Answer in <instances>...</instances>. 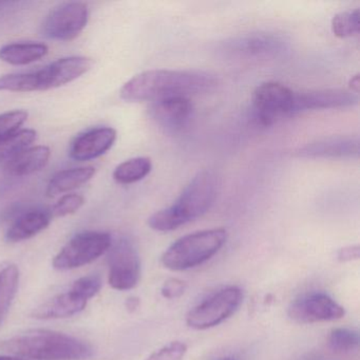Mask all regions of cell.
I'll return each instance as SVG.
<instances>
[{
    "label": "cell",
    "instance_id": "cell-1",
    "mask_svg": "<svg viewBox=\"0 0 360 360\" xmlns=\"http://www.w3.org/2000/svg\"><path fill=\"white\" fill-rule=\"evenodd\" d=\"M216 75L199 70H149L132 77L122 87V100L129 103L188 98L212 91L216 88Z\"/></svg>",
    "mask_w": 360,
    "mask_h": 360
},
{
    "label": "cell",
    "instance_id": "cell-2",
    "mask_svg": "<svg viewBox=\"0 0 360 360\" xmlns=\"http://www.w3.org/2000/svg\"><path fill=\"white\" fill-rule=\"evenodd\" d=\"M0 349L27 360H86L94 349L85 341L50 330H30L0 343Z\"/></svg>",
    "mask_w": 360,
    "mask_h": 360
},
{
    "label": "cell",
    "instance_id": "cell-3",
    "mask_svg": "<svg viewBox=\"0 0 360 360\" xmlns=\"http://www.w3.org/2000/svg\"><path fill=\"white\" fill-rule=\"evenodd\" d=\"M219 180L210 170L200 172L185 187L174 205L153 214L148 225L153 231L168 233L204 216L214 205Z\"/></svg>",
    "mask_w": 360,
    "mask_h": 360
},
{
    "label": "cell",
    "instance_id": "cell-4",
    "mask_svg": "<svg viewBox=\"0 0 360 360\" xmlns=\"http://www.w3.org/2000/svg\"><path fill=\"white\" fill-rule=\"evenodd\" d=\"M224 229H205L176 240L162 256V264L170 271L193 269L214 256L226 243Z\"/></svg>",
    "mask_w": 360,
    "mask_h": 360
},
{
    "label": "cell",
    "instance_id": "cell-5",
    "mask_svg": "<svg viewBox=\"0 0 360 360\" xmlns=\"http://www.w3.org/2000/svg\"><path fill=\"white\" fill-rule=\"evenodd\" d=\"M243 302V292L238 286H227L208 297L187 314L186 323L193 330H208L229 319Z\"/></svg>",
    "mask_w": 360,
    "mask_h": 360
},
{
    "label": "cell",
    "instance_id": "cell-6",
    "mask_svg": "<svg viewBox=\"0 0 360 360\" xmlns=\"http://www.w3.org/2000/svg\"><path fill=\"white\" fill-rule=\"evenodd\" d=\"M112 245L111 236L102 231H84L72 238L53 259V267L69 271L94 262Z\"/></svg>",
    "mask_w": 360,
    "mask_h": 360
},
{
    "label": "cell",
    "instance_id": "cell-7",
    "mask_svg": "<svg viewBox=\"0 0 360 360\" xmlns=\"http://www.w3.org/2000/svg\"><path fill=\"white\" fill-rule=\"evenodd\" d=\"M290 49L285 37L277 33L256 32L240 35L223 44L221 51L240 60H266L283 56Z\"/></svg>",
    "mask_w": 360,
    "mask_h": 360
},
{
    "label": "cell",
    "instance_id": "cell-8",
    "mask_svg": "<svg viewBox=\"0 0 360 360\" xmlns=\"http://www.w3.org/2000/svg\"><path fill=\"white\" fill-rule=\"evenodd\" d=\"M294 94L290 88L275 82L258 86L252 96V106L259 123L271 126L282 117L292 115Z\"/></svg>",
    "mask_w": 360,
    "mask_h": 360
},
{
    "label": "cell",
    "instance_id": "cell-9",
    "mask_svg": "<svg viewBox=\"0 0 360 360\" xmlns=\"http://www.w3.org/2000/svg\"><path fill=\"white\" fill-rule=\"evenodd\" d=\"M88 16L85 4H63L46 16L41 31L46 37L54 41H72L87 26Z\"/></svg>",
    "mask_w": 360,
    "mask_h": 360
},
{
    "label": "cell",
    "instance_id": "cell-10",
    "mask_svg": "<svg viewBox=\"0 0 360 360\" xmlns=\"http://www.w3.org/2000/svg\"><path fill=\"white\" fill-rule=\"evenodd\" d=\"M345 311L337 301L326 292L303 295L290 303L288 315L296 323L334 321L341 319Z\"/></svg>",
    "mask_w": 360,
    "mask_h": 360
},
{
    "label": "cell",
    "instance_id": "cell-11",
    "mask_svg": "<svg viewBox=\"0 0 360 360\" xmlns=\"http://www.w3.org/2000/svg\"><path fill=\"white\" fill-rule=\"evenodd\" d=\"M141 278V261L134 244L121 239L111 250L108 281L117 290H129L138 285Z\"/></svg>",
    "mask_w": 360,
    "mask_h": 360
},
{
    "label": "cell",
    "instance_id": "cell-12",
    "mask_svg": "<svg viewBox=\"0 0 360 360\" xmlns=\"http://www.w3.org/2000/svg\"><path fill=\"white\" fill-rule=\"evenodd\" d=\"M94 66V60L84 56L60 58L49 66L37 71L39 91L62 87L87 73Z\"/></svg>",
    "mask_w": 360,
    "mask_h": 360
},
{
    "label": "cell",
    "instance_id": "cell-13",
    "mask_svg": "<svg viewBox=\"0 0 360 360\" xmlns=\"http://www.w3.org/2000/svg\"><path fill=\"white\" fill-rule=\"evenodd\" d=\"M193 107L188 98H170L155 101L149 107V115L165 131H182L193 117Z\"/></svg>",
    "mask_w": 360,
    "mask_h": 360
},
{
    "label": "cell",
    "instance_id": "cell-14",
    "mask_svg": "<svg viewBox=\"0 0 360 360\" xmlns=\"http://www.w3.org/2000/svg\"><path fill=\"white\" fill-rule=\"evenodd\" d=\"M357 94L342 89L314 90L294 94L292 115L307 110L347 108L357 104Z\"/></svg>",
    "mask_w": 360,
    "mask_h": 360
},
{
    "label": "cell",
    "instance_id": "cell-15",
    "mask_svg": "<svg viewBox=\"0 0 360 360\" xmlns=\"http://www.w3.org/2000/svg\"><path fill=\"white\" fill-rule=\"evenodd\" d=\"M117 140V131L110 127L89 130L77 136L70 147V157L75 161L85 162L105 155Z\"/></svg>",
    "mask_w": 360,
    "mask_h": 360
},
{
    "label": "cell",
    "instance_id": "cell-16",
    "mask_svg": "<svg viewBox=\"0 0 360 360\" xmlns=\"http://www.w3.org/2000/svg\"><path fill=\"white\" fill-rule=\"evenodd\" d=\"M359 145L358 136H330L305 145L297 153L299 157L309 159L357 158Z\"/></svg>",
    "mask_w": 360,
    "mask_h": 360
},
{
    "label": "cell",
    "instance_id": "cell-17",
    "mask_svg": "<svg viewBox=\"0 0 360 360\" xmlns=\"http://www.w3.org/2000/svg\"><path fill=\"white\" fill-rule=\"evenodd\" d=\"M87 302L69 290L68 292L53 297L35 309L32 316L37 319L44 320L71 317L83 311L87 307Z\"/></svg>",
    "mask_w": 360,
    "mask_h": 360
},
{
    "label": "cell",
    "instance_id": "cell-18",
    "mask_svg": "<svg viewBox=\"0 0 360 360\" xmlns=\"http://www.w3.org/2000/svg\"><path fill=\"white\" fill-rule=\"evenodd\" d=\"M51 157V151L47 146L29 147L26 150L6 164L8 174L14 176H24L34 174L46 167Z\"/></svg>",
    "mask_w": 360,
    "mask_h": 360
},
{
    "label": "cell",
    "instance_id": "cell-19",
    "mask_svg": "<svg viewBox=\"0 0 360 360\" xmlns=\"http://www.w3.org/2000/svg\"><path fill=\"white\" fill-rule=\"evenodd\" d=\"M51 217L41 210H32L20 216L8 229L6 239L11 243L24 241L39 235L49 226Z\"/></svg>",
    "mask_w": 360,
    "mask_h": 360
},
{
    "label": "cell",
    "instance_id": "cell-20",
    "mask_svg": "<svg viewBox=\"0 0 360 360\" xmlns=\"http://www.w3.org/2000/svg\"><path fill=\"white\" fill-rule=\"evenodd\" d=\"M94 174L96 168L92 166L62 170L50 180L46 193L48 197L52 198L60 193H68L86 184L94 178Z\"/></svg>",
    "mask_w": 360,
    "mask_h": 360
},
{
    "label": "cell",
    "instance_id": "cell-21",
    "mask_svg": "<svg viewBox=\"0 0 360 360\" xmlns=\"http://www.w3.org/2000/svg\"><path fill=\"white\" fill-rule=\"evenodd\" d=\"M48 49L45 44L14 43L0 48V60L14 66H25L32 64L47 56Z\"/></svg>",
    "mask_w": 360,
    "mask_h": 360
},
{
    "label": "cell",
    "instance_id": "cell-22",
    "mask_svg": "<svg viewBox=\"0 0 360 360\" xmlns=\"http://www.w3.org/2000/svg\"><path fill=\"white\" fill-rule=\"evenodd\" d=\"M37 132L33 129L18 130L5 140L0 141V165L9 163L37 140Z\"/></svg>",
    "mask_w": 360,
    "mask_h": 360
},
{
    "label": "cell",
    "instance_id": "cell-23",
    "mask_svg": "<svg viewBox=\"0 0 360 360\" xmlns=\"http://www.w3.org/2000/svg\"><path fill=\"white\" fill-rule=\"evenodd\" d=\"M151 168H153V164L148 158H134L123 162L115 168L113 172V179L119 184H132L148 176Z\"/></svg>",
    "mask_w": 360,
    "mask_h": 360
},
{
    "label": "cell",
    "instance_id": "cell-24",
    "mask_svg": "<svg viewBox=\"0 0 360 360\" xmlns=\"http://www.w3.org/2000/svg\"><path fill=\"white\" fill-rule=\"evenodd\" d=\"M20 282V271L15 265H8L0 271V324L8 315Z\"/></svg>",
    "mask_w": 360,
    "mask_h": 360
},
{
    "label": "cell",
    "instance_id": "cell-25",
    "mask_svg": "<svg viewBox=\"0 0 360 360\" xmlns=\"http://www.w3.org/2000/svg\"><path fill=\"white\" fill-rule=\"evenodd\" d=\"M0 91L32 92L39 91L37 71L28 73H15L0 77Z\"/></svg>",
    "mask_w": 360,
    "mask_h": 360
},
{
    "label": "cell",
    "instance_id": "cell-26",
    "mask_svg": "<svg viewBox=\"0 0 360 360\" xmlns=\"http://www.w3.org/2000/svg\"><path fill=\"white\" fill-rule=\"evenodd\" d=\"M328 345L336 353H351L359 347V335L352 328H335L328 337Z\"/></svg>",
    "mask_w": 360,
    "mask_h": 360
},
{
    "label": "cell",
    "instance_id": "cell-27",
    "mask_svg": "<svg viewBox=\"0 0 360 360\" xmlns=\"http://www.w3.org/2000/svg\"><path fill=\"white\" fill-rule=\"evenodd\" d=\"M333 33L340 39L355 37L359 33V10L341 12L333 18Z\"/></svg>",
    "mask_w": 360,
    "mask_h": 360
},
{
    "label": "cell",
    "instance_id": "cell-28",
    "mask_svg": "<svg viewBox=\"0 0 360 360\" xmlns=\"http://www.w3.org/2000/svg\"><path fill=\"white\" fill-rule=\"evenodd\" d=\"M28 119L25 110H14L0 115V141L18 132Z\"/></svg>",
    "mask_w": 360,
    "mask_h": 360
},
{
    "label": "cell",
    "instance_id": "cell-29",
    "mask_svg": "<svg viewBox=\"0 0 360 360\" xmlns=\"http://www.w3.org/2000/svg\"><path fill=\"white\" fill-rule=\"evenodd\" d=\"M101 288H102L101 278L98 276L91 275L79 278L73 283L70 290L84 300L88 301L100 292Z\"/></svg>",
    "mask_w": 360,
    "mask_h": 360
},
{
    "label": "cell",
    "instance_id": "cell-30",
    "mask_svg": "<svg viewBox=\"0 0 360 360\" xmlns=\"http://www.w3.org/2000/svg\"><path fill=\"white\" fill-rule=\"evenodd\" d=\"M84 203H85V199L83 195H75V193L64 195L52 208V214L56 218L69 216L77 212Z\"/></svg>",
    "mask_w": 360,
    "mask_h": 360
},
{
    "label": "cell",
    "instance_id": "cell-31",
    "mask_svg": "<svg viewBox=\"0 0 360 360\" xmlns=\"http://www.w3.org/2000/svg\"><path fill=\"white\" fill-rule=\"evenodd\" d=\"M187 353L186 343L174 341L169 345L153 352L146 360H183Z\"/></svg>",
    "mask_w": 360,
    "mask_h": 360
},
{
    "label": "cell",
    "instance_id": "cell-32",
    "mask_svg": "<svg viewBox=\"0 0 360 360\" xmlns=\"http://www.w3.org/2000/svg\"><path fill=\"white\" fill-rule=\"evenodd\" d=\"M186 290V284L178 278L168 279L162 286V296L166 299H176L182 296Z\"/></svg>",
    "mask_w": 360,
    "mask_h": 360
},
{
    "label": "cell",
    "instance_id": "cell-33",
    "mask_svg": "<svg viewBox=\"0 0 360 360\" xmlns=\"http://www.w3.org/2000/svg\"><path fill=\"white\" fill-rule=\"evenodd\" d=\"M338 260L340 262H349L359 258V246L352 245L341 248L338 252Z\"/></svg>",
    "mask_w": 360,
    "mask_h": 360
},
{
    "label": "cell",
    "instance_id": "cell-34",
    "mask_svg": "<svg viewBox=\"0 0 360 360\" xmlns=\"http://www.w3.org/2000/svg\"><path fill=\"white\" fill-rule=\"evenodd\" d=\"M349 87H351L352 92H354V94H357L358 92H359V75H355V77H352L351 81H349Z\"/></svg>",
    "mask_w": 360,
    "mask_h": 360
},
{
    "label": "cell",
    "instance_id": "cell-35",
    "mask_svg": "<svg viewBox=\"0 0 360 360\" xmlns=\"http://www.w3.org/2000/svg\"><path fill=\"white\" fill-rule=\"evenodd\" d=\"M139 304H140V301H139L138 298L136 297H131V298L128 299L127 302H126V307L129 311H134V309H138Z\"/></svg>",
    "mask_w": 360,
    "mask_h": 360
},
{
    "label": "cell",
    "instance_id": "cell-36",
    "mask_svg": "<svg viewBox=\"0 0 360 360\" xmlns=\"http://www.w3.org/2000/svg\"><path fill=\"white\" fill-rule=\"evenodd\" d=\"M0 360H27L20 357H10V356H0Z\"/></svg>",
    "mask_w": 360,
    "mask_h": 360
},
{
    "label": "cell",
    "instance_id": "cell-37",
    "mask_svg": "<svg viewBox=\"0 0 360 360\" xmlns=\"http://www.w3.org/2000/svg\"><path fill=\"white\" fill-rule=\"evenodd\" d=\"M219 360H237V359H235V358H233V357H225V358H221V359H219Z\"/></svg>",
    "mask_w": 360,
    "mask_h": 360
},
{
    "label": "cell",
    "instance_id": "cell-38",
    "mask_svg": "<svg viewBox=\"0 0 360 360\" xmlns=\"http://www.w3.org/2000/svg\"><path fill=\"white\" fill-rule=\"evenodd\" d=\"M7 4H9V3H7V1H0V6L7 5Z\"/></svg>",
    "mask_w": 360,
    "mask_h": 360
}]
</instances>
